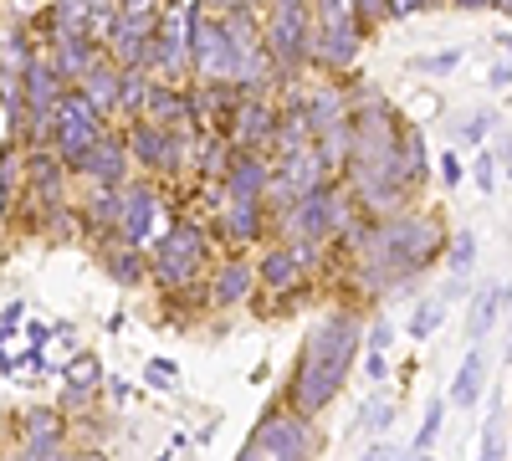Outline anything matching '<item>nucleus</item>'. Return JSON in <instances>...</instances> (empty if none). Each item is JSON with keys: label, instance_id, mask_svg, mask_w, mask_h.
Returning <instances> with one entry per match:
<instances>
[{"label": "nucleus", "instance_id": "f257e3e1", "mask_svg": "<svg viewBox=\"0 0 512 461\" xmlns=\"http://www.w3.org/2000/svg\"><path fill=\"white\" fill-rule=\"evenodd\" d=\"M364 349V318L354 308H333L323 313L313 328H308V339L303 349H297V364H292V380H287V405L297 415H313L333 405V395L344 390L349 380V369Z\"/></svg>", "mask_w": 512, "mask_h": 461}, {"label": "nucleus", "instance_id": "f03ea898", "mask_svg": "<svg viewBox=\"0 0 512 461\" xmlns=\"http://www.w3.org/2000/svg\"><path fill=\"white\" fill-rule=\"evenodd\" d=\"M446 226L425 211H400L390 221H374V236L369 246L359 251V282L374 292H395V287H410L436 257H446Z\"/></svg>", "mask_w": 512, "mask_h": 461}, {"label": "nucleus", "instance_id": "7ed1b4c3", "mask_svg": "<svg viewBox=\"0 0 512 461\" xmlns=\"http://www.w3.org/2000/svg\"><path fill=\"white\" fill-rule=\"evenodd\" d=\"M185 41H190V72L200 82H241V47H236V36L226 31L221 16H210L205 11V0H185Z\"/></svg>", "mask_w": 512, "mask_h": 461}, {"label": "nucleus", "instance_id": "20e7f679", "mask_svg": "<svg viewBox=\"0 0 512 461\" xmlns=\"http://www.w3.org/2000/svg\"><path fill=\"white\" fill-rule=\"evenodd\" d=\"M149 272L164 292H185V287H200L205 272H210V236L205 226L195 221H175L149 251Z\"/></svg>", "mask_w": 512, "mask_h": 461}, {"label": "nucleus", "instance_id": "39448f33", "mask_svg": "<svg viewBox=\"0 0 512 461\" xmlns=\"http://www.w3.org/2000/svg\"><path fill=\"white\" fill-rule=\"evenodd\" d=\"M313 456H318L313 421L297 415L292 405H272L256 415V426H251L236 461H313Z\"/></svg>", "mask_w": 512, "mask_h": 461}, {"label": "nucleus", "instance_id": "423d86ee", "mask_svg": "<svg viewBox=\"0 0 512 461\" xmlns=\"http://www.w3.org/2000/svg\"><path fill=\"white\" fill-rule=\"evenodd\" d=\"M313 36H318L313 6H267L262 41H267V52H272V62L287 82H297L313 67Z\"/></svg>", "mask_w": 512, "mask_h": 461}, {"label": "nucleus", "instance_id": "0eeeda50", "mask_svg": "<svg viewBox=\"0 0 512 461\" xmlns=\"http://www.w3.org/2000/svg\"><path fill=\"white\" fill-rule=\"evenodd\" d=\"M103 139H108V113L82 88H67V98L57 103V118H52V149L67 159V170H77L82 154L98 149Z\"/></svg>", "mask_w": 512, "mask_h": 461}, {"label": "nucleus", "instance_id": "6e6552de", "mask_svg": "<svg viewBox=\"0 0 512 461\" xmlns=\"http://www.w3.org/2000/svg\"><path fill=\"white\" fill-rule=\"evenodd\" d=\"M123 144H128V154H134V164L139 170H149V175H175L180 164H185V144H190V129H159L154 118H128L123 123Z\"/></svg>", "mask_w": 512, "mask_h": 461}, {"label": "nucleus", "instance_id": "1a4fd4ad", "mask_svg": "<svg viewBox=\"0 0 512 461\" xmlns=\"http://www.w3.org/2000/svg\"><path fill=\"white\" fill-rule=\"evenodd\" d=\"M364 26L354 16H318V36H313V67L323 72H354L359 52H364Z\"/></svg>", "mask_w": 512, "mask_h": 461}, {"label": "nucleus", "instance_id": "9d476101", "mask_svg": "<svg viewBox=\"0 0 512 461\" xmlns=\"http://www.w3.org/2000/svg\"><path fill=\"white\" fill-rule=\"evenodd\" d=\"M159 226V190L154 180H134L123 185V211H118V241L128 246H144Z\"/></svg>", "mask_w": 512, "mask_h": 461}, {"label": "nucleus", "instance_id": "9b49d317", "mask_svg": "<svg viewBox=\"0 0 512 461\" xmlns=\"http://www.w3.org/2000/svg\"><path fill=\"white\" fill-rule=\"evenodd\" d=\"M272 154H256V149H236L231 154V170H226V200H267L272 190Z\"/></svg>", "mask_w": 512, "mask_h": 461}, {"label": "nucleus", "instance_id": "f8f14e48", "mask_svg": "<svg viewBox=\"0 0 512 461\" xmlns=\"http://www.w3.org/2000/svg\"><path fill=\"white\" fill-rule=\"evenodd\" d=\"M277 129H282V108L272 103V98H246L241 103V113H236V129H231V144L236 149H272V139H277Z\"/></svg>", "mask_w": 512, "mask_h": 461}, {"label": "nucleus", "instance_id": "ddd939ff", "mask_svg": "<svg viewBox=\"0 0 512 461\" xmlns=\"http://www.w3.org/2000/svg\"><path fill=\"white\" fill-rule=\"evenodd\" d=\"M308 262H313V246H272L267 257L256 262V282H262L267 292H297Z\"/></svg>", "mask_w": 512, "mask_h": 461}, {"label": "nucleus", "instance_id": "4468645a", "mask_svg": "<svg viewBox=\"0 0 512 461\" xmlns=\"http://www.w3.org/2000/svg\"><path fill=\"white\" fill-rule=\"evenodd\" d=\"M26 185L36 190L41 211H52V205H62V190H67V159L41 144V149H26Z\"/></svg>", "mask_w": 512, "mask_h": 461}, {"label": "nucleus", "instance_id": "2eb2a0df", "mask_svg": "<svg viewBox=\"0 0 512 461\" xmlns=\"http://www.w3.org/2000/svg\"><path fill=\"white\" fill-rule=\"evenodd\" d=\"M47 57H52V67H57V77L67 82V88H82V77H88V72L103 62L98 41H93L88 31H77V36H57Z\"/></svg>", "mask_w": 512, "mask_h": 461}, {"label": "nucleus", "instance_id": "dca6fc26", "mask_svg": "<svg viewBox=\"0 0 512 461\" xmlns=\"http://www.w3.org/2000/svg\"><path fill=\"white\" fill-rule=\"evenodd\" d=\"M128 164H134V154H128L123 134H108L98 149L82 154L77 175H82V180H93V185H128Z\"/></svg>", "mask_w": 512, "mask_h": 461}, {"label": "nucleus", "instance_id": "f3484780", "mask_svg": "<svg viewBox=\"0 0 512 461\" xmlns=\"http://www.w3.org/2000/svg\"><path fill=\"white\" fill-rule=\"evenodd\" d=\"M251 292H256V267H251L246 257H226L216 272H210L205 303H210V308H241Z\"/></svg>", "mask_w": 512, "mask_h": 461}, {"label": "nucleus", "instance_id": "a211bd4d", "mask_svg": "<svg viewBox=\"0 0 512 461\" xmlns=\"http://www.w3.org/2000/svg\"><path fill=\"white\" fill-rule=\"evenodd\" d=\"M216 226H221V236L231 246H251L256 236L267 231V200H226Z\"/></svg>", "mask_w": 512, "mask_h": 461}, {"label": "nucleus", "instance_id": "6ab92c4d", "mask_svg": "<svg viewBox=\"0 0 512 461\" xmlns=\"http://www.w3.org/2000/svg\"><path fill=\"white\" fill-rule=\"evenodd\" d=\"M507 303H512V282H487V287H477V292H472V308H466V339L482 344Z\"/></svg>", "mask_w": 512, "mask_h": 461}, {"label": "nucleus", "instance_id": "aec40b11", "mask_svg": "<svg viewBox=\"0 0 512 461\" xmlns=\"http://www.w3.org/2000/svg\"><path fill=\"white\" fill-rule=\"evenodd\" d=\"M482 395H487V354H482V344H472V349H466V359H461V369L451 374V405L456 410H472Z\"/></svg>", "mask_w": 512, "mask_h": 461}, {"label": "nucleus", "instance_id": "412c9836", "mask_svg": "<svg viewBox=\"0 0 512 461\" xmlns=\"http://www.w3.org/2000/svg\"><path fill=\"white\" fill-rule=\"evenodd\" d=\"M103 267H108V277H113L118 287H139L144 277H154V272H149V257H144L139 246H128V241H118V246L103 251Z\"/></svg>", "mask_w": 512, "mask_h": 461}, {"label": "nucleus", "instance_id": "4be33fe9", "mask_svg": "<svg viewBox=\"0 0 512 461\" xmlns=\"http://www.w3.org/2000/svg\"><path fill=\"white\" fill-rule=\"evenodd\" d=\"M118 88H123V67L113 57H103L88 77H82V93H88L103 113H118Z\"/></svg>", "mask_w": 512, "mask_h": 461}, {"label": "nucleus", "instance_id": "5701e85b", "mask_svg": "<svg viewBox=\"0 0 512 461\" xmlns=\"http://www.w3.org/2000/svg\"><path fill=\"white\" fill-rule=\"evenodd\" d=\"M98 385H103V364H98V354H77V359L67 364V405H88Z\"/></svg>", "mask_w": 512, "mask_h": 461}, {"label": "nucleus", "instance_id": "b1692460", "mask_svg": "<svg viewBox=\"0 0 512 461\" xmlns=\"http://www.w3.org/2000/svg\"><path fill=\"white\" fill-rule=\"evenodd\" d=\"M477 231H451V241H446V277H472L477 272Z\"/></svg>", "mask_w": 512, "mask_h": 461}, {"label": "nucleus", "instance_id": "393cba45", "mask_svg": "<svg viewBox=\"0 0 512 461\" xmlns=\"http://www.w3.org/2000/svg\"><path fill=\"white\" fill-rule=\"evenodd\" d=\"M477 461H512V436L502 431V405H497V390H492V415L482 426V451Z\"/></svg>", "mask_w": 512, "mask_h": 461}, {"label": "nucleus", "instance_id": "a878e982", "mask_svg": "<svg viewBox=\"0 0 512 461\" xmlns=\"http://www.w3.org/2000/svg\"><path fill=\"white\" fill-rule=\"evenodd\" d=\"M446 308H451V298H425L415 313H410V323H405V333L420 344V339H431V333L446 323Z\"/></svg>", "mask_w": 512, "mask_h": 461}, {"label": "nucleus", "instance_id": "bb28decb", "mask_svg": "<svg viewBox=\"0 0 512 461\" xmlns=\"http://www.w3.org/2000/svg\"><path fill=\"white\" fill-rule=\"evenodd\" d=\"M400 175H405L410 190L425 185V139H420V129H405V144H400Z\"/></svg>", "mask_w": 512, "mask_h": 461}, {"label": "nucleus", "instance_id": "cd10ccee", "mask_svg": "<svg viewBox=\"0 0 512 461\" xmlns=\"http://www.w3.org/2000/svg\"><path fill=\"white\" fill-rule=\"evenodd\" d=\"M492 129H497V113H492V108H482L477 118H466V123H456L451 134H456V144H461V149H477V144H482V139H487Z\"/></svg>", "mask_w": 512, "mask_h": 461}, {"label": "nucleus", "instance_id": "c85d7f7f", "mask_svg": "<svg viewBox=\"0 0 512 461\" xmlns=\"http://www.w3.org/2000/svg\"><path fill=\"white\" fill-rule=\"evenodd\" d=\"M359 421H364V431H369V436H384V431H390V421H395L390 395H369V405H364Z\"/></svg>", "mask_w": 512, "mask_h": 461}, {"label": "nucleus", "instance_id": "c756f323", "mask_svg": "<svg viewBox=\"0 0 512 461\" xmlns=\"http://www.w3.org/2000/svg\"><path fill=\"white\" fill-rule=\"evenodd\" d=\"M441 415H446V400H431V405H425V421H420L410 451H431V446H436V436H441Z\"/></svg>", "mask_w": 512, "mask_h": 461}, {"label": "nucleus", "instance_id": "7c9ffc66", "mask_svg": "<svg viewBox=\"0 0 512 461\" xmlns=\"http://www.w3.org/2000/svg\"><path fill=\"white\" fill-rule=\"evenodd\" d=\"M410 67L425 72V77H451V72L461 67V47H451V52H431V57H415Z\"/></svg>", "mask_w": 512, "mask_h": 461}, {"label": "nucleus", "instance_id": "2f4dec72", "mask_svg": "<svg viewBox=\"0 0 512 461\" xmlns=\"http://www.w3.org/2000/svg\"><path fill=\"white\" fill-rule=\"evenodd\" d=\"M472 180H477V190H497V180H502V164H497V154L492 149H482L477 159H472Z\"/></svg>", "mask_w": 512, "mask_h": 461}, {"label": "nucleus", "instance_id": "473e14b6", "mask_svg": "<svg viewBox=\"0 0 512 461\" xmlns=\"http://www.w3.org/2000/svg\"><path fill=\"white\" fill-rule=\"evenodd\" d=\"M395 21V6L390 0H359V26L374 31V26H390Z\"/></svg>", "mask_w": 512, "mask_h": 461}, {"label": "nucleus", "instance_id": "72a5a7b5", "mask_svg": "<svg viewBox=\"0 0 512 461\" xmlns=\"http://www.w3.org/2000/svg\"><path fill=\"white\" fill-rule=\"evenodd\" d=\"M144 374H149V385H154V390H169V385L180 380V369L169 364V359H149V369H144Z\"/></svg>", "mask_w": 512, "mask_h": 461}, {"label": "nucleus", "instance_id": "f704fd0d", "mask_svg": "<svg viewBox=\"0 0 512 461\" xmlns=\"http://www.w3.org/2000/svg\"><path fill=\"white\" fill-rule=\"evenodd\" d=\"M441 180H446V190H456V185L466 180V164H461V154H456V149H446V154H441Z\"/></svg>", "mask_w": 512, "mask_h": 461}, {"label": "nucleus", "instance_id": "c9c22d12", "mask_svg": "<svg viewBox=\"0 0 512 461\" xmlns=\"http://www.w3.org/2000/svg\"><path fill=\"white\" fill-rule=\"evenodd\" d=\"M390 339H395V323H390V318H374V328H369V354H384V349H390Z\"/></svg>", "mask_w": 512, "mask_h": 461}, {"label": "nucleus", "instance_id": "e433bc0d", "mask_svg": "<svg viewBox=\"0 0 512 461\" xmlns=\"http://www.w3.org/2000/svg\"><path fill=\"white\" fill-rule=\"evenodd\" d=\"M405 456H410V451H400V446H390V441H374L359 461H405Z\"/></svg>", "mask_w": 512, "mask_h": 461}, {"label": "nucleus", "instance_id": "4c0bfd02", "mask_svg": "<svg viewBox=\"0 0 512 461\" xmlns=\"http://www.w3.org/2000/svg\"><path fill=\"white\" fill-rule=\"evenodd\" d=\"M395 6V21H405V16H415V11H431L436 0H390Z\"/></svg>", "mask_w": 512, "mask_h": 461}, {"label": "nucleus", "instance_id": "58836bf2", "mask_svg": "<svg viewBox=\"0 0 512 461\" xmlns=\"http://www.w3.org/2000/svg\"><path fill=\"white\" fill-rule=\"evenodd\" d=\"M487 82H492V88H507V82H512V57H502V62H492V72H487Z\"/></svg>", "mask_w": 512, "mask_h": 461}, {"label": "nucleus", "instance_id": "ea45409f", "mask_svg": "<svg viewBox=\"0 0 512 461\" xmlns=\"http://www.w3.org/2000/svg\"><path fill=\"white\" fill-rule=\"evenodd\" d=\"M21 318H26V308H21V303H6V313H0V339H6V333H11Z\"/></svg>", "mask_w": 512, "mask_h": 461}, {"label": "nucleus", "instance_id": "a19ab883", "mask_svg": "<svg viewBox=\"0 0 512 461\" xmlns=\"http://www.w3.org/2000/svg\"><path fill=\"white\" fill-rule=\"evenodd\" d=\"M241 6H251V0H205L210 16H231V11H241Z\"/></svg>", "mask_w": 512, "mask_h": 461}, {"label": "nucleus", "instance_id": "79ce46f5", "mask_svg": "<svg viewBox=\"0 0 512 461\" xmlns=\"http://www.w3.org/2000/svg\"><path fill=\"white\" fill-rule=\"evenodd\" d=\"M446 6H456V11H492L497 0H446Z\"/></svg>", "mask_w": 512, "mask_h": 461}, {"label": "nucleus", "instance_id": "37998d69", "mask_svg": "<svg viewBox=\"0 0 512 461\" xmlns=\"http://www.w3.org/2000/svg\"><path fill=\"white\" fill-rule=\"evenodd\" d=\"M118 11H159V0H113Z\"/></svg>", "mask_w": 512, "mask_h": 461}, {"label": "nucleus", "instance_id": "c03bdc74", "mask_svg": "<svg viewBox=\"0 0 512 461\" xmlns=\"http://www.w3.org/2000/svg\"><path fill=\"white\" fill-rule=\"evenodd\" d=\"M364 369H369V380H384V369H390V364H384V354H369Z\"/></svg>", "mask_w": 512, "mask_h": 461}, {"label": "nucleus", "instance_id": "a18cd8bd", "mask_svg": "<svg viewBox=\"0 0 512 461\" xmlns=\"http://www.w3.org/2000/svg\"><path fill=\"white\" fill-rule=\"evenodd\" d=\"M47 339H52V328H47V323H31V344L47 349Z\"/></svg>", "mask_w": 512, "mask_h": 461}, {"label": "nucleus", "instance_id": "49530a36", "mask_svg": "<svg viewBox=\"0 0 512 461\" xmlns=\"http://www.w3.org/2000/svg\"><path fill=\"white\" fill-rule=\"evenodd\" d=\"M72 461H108V451H98V446H82V451H72Z\"/></svg>", "mask_w": 512, "mask_h": 461}, {"label": "nucleus", "instance_id": "de8ad7c7", "mask_svg": "<svg viewBox=\"0 0 512 461\" xmlns=\"http://www.w3.org/2000/svg\"><path fill=\"white\" fill-rule=\"evenodd\" d=\"M108 395H113V400L123 405V400H128V395H134V390H128V380H113V385H108Z\"/></svg>", "mask_w": 512, "mask_h": 461}, {"label": "nucleus", "instance_id": "09e8293b", "mask_svg": "<svg viewBox=\"0 0 512 461\" xmlns=\"http://www.w3.org/2000/svg\"><path fill=\"white\" fill-rule=\"evenodd\" d=\"M0 374H11V354L6 349H0Z\"/></svg>", "mask_w": 512, "mask_h": 461}, {"label": "nucleus", "instance_id": "8fccbe9b", "mask_svg": "<svg viewBox=\"0 0 512 461\" xmlns=\"http://www.w3.org/2000/svg\"><path fill=\"white\" fill-rule=\"evenodd\" d=\"M405 461H431V451H410Z\"/></svg>", "mask_w": 512, "mask_h": 461}, {"label": "nucleus", "instance_id": "3c124183", "mask_svg": "<svg viewBox=\"0 0 512 461\" xmlns=\"http://www.w3.org/2000/svg\"><path fill=\"white\" fill-rule=\"evenodd\" d=\"M11 461H36V456H31V451H26V446H21V451H16V456H11Z\"/></svg>", "mask_w": 512, "mask_h": 461}, {"label": "nucleus", "instance_id": "603ef678", "mask_svg": "<svg viewBox=\"0 0 512 461\" xmlns=\"http://www.w3.org/2000/svg\"><path fill=\"white\" fill-rule=\"evenodd\" d=\"M497 11H507V16H512V0H497Z\"/></svg>", "mask_w": 512, "mask_h": 461}, {"label": "nucleus", "instance_id": "864d4df0", "mask_svg": "<svg viewBox=\"0 0 512 461\" xmlns=\"http://www.w3.org/2000/svg\"><path fill=\"white\" fill-rule=\"evenodd\" d=\"M507 359H512V344H507Z\"/></svg>", "mask_w": 512, "mask_h": 461}, {"label": "nucleus", "instance_id": "5fc2aeb1", "mask_svg": "<svg viewBox=\"0 0 512 461\" xmlns=\"http://www.w3.org/2000/svg\"><path fill=\"white\" fill-rule=\"evenodd\" d=\"M507 175H512V164H507Z\"/></svg>", "mask_w": 512, "mask_h": 461}]
</instances>
